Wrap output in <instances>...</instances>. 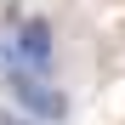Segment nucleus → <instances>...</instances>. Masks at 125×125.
Segmentation results:
<instances>
[{
    "mask_svg": "<svg viewBox=\"0 0 125 125\" xmlns=\"http://www.w3.org/2000/svg\"><path fill=\"white\" fill-rule=\"evenodd\" d=\"M11 97L23 102L34 119H62L68 114V97H62L57 85H46L40 74H29V68H11Z\"/></svg>",
    "mask_w": 125,
    "mask_h": 125,
    "instance_id": "f257e3e1",
    "label": "nucleus"
},
{
    "mask_svg": "<svg viewBox=\"0 0 125 125\" xmlns=\"http://www.w3.org/2000/svg\"><path fill=\"white\" fill-rule=\"evenodd\" d=\"M17 57H23V62H46V57H51V29L40 23V17L23 23V34H17Z\"/></svg>",
    "mask_w": 125,
    "mask_h": 125,
    "instance_id": "f03ea898",
    "label": "nucleus"
},
{
    "mask_svg": "<svg viewBox=\"0 0 125 125\" xmlns=\"http://www.w3.org/2000/svg\"><path fill=\"white\" fill-rule=\"evenodd\" d=\"M0 125H34V119H23V114H0Z\"/></svg>",
    "mask_w": 125,
    "mask_h": 125,
    "instance_id": "7ed1b4c3",
    "label": "nucleus"
}]
</instances>
